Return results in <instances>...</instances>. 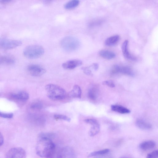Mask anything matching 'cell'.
I'll list each match as a JSON object with an SVG mask.
<instances>
[{
	"mask_svg": "<svg viewBox=\"0 0 158 158\" xmlns=\"http://www.w3.org/2000/svg\"><path fill=\"white\" fill-rule=\"evenodd\" d=\"M47 137H42L36 144V153L41 157L51 158L55 152V145L51 139Z\"/></svg>",
	"mask_w": 158,
	"mask_h": 158,
	"instance_id": "6da1fadb",
	"label": "cell"
},
{
	"mask_svg": "<svg viewBox=\"0 0 158 158\" xmlns=\"http://www.w3.org/2000/svg\"><path fill=\"white\" fill-rule=\"evenodd\" d=\"M45 89L48 97L53 100L63 99L66 95V91L62 88L56 85H48L45 86Z\"/></svg>",
	"mask_w": 158,
	"mask_h": 158,
	"instance_id": "7a4b0ae2",
	"label": "cell"
},
{
	"mask_svg": "<svg viewBox=\"0 0 158 158\" xmlns=\"http://www.w3.org/2000/svg\"><path fill=\"white\" fill-rule=\"evenodd\" d=\"M61 45L65 50L71 52L78 49L80 43L79 40L76 37L70 36L63 38L61 41Z\"/></svg>",
	"mask_w": 158,
	"mask_h": 158,
	"instance_id": "3957f363",
	"label": "cell"
},
{
	"mask_svg": "<svg viewBox=\"0 0 158 158\" xmlns=\"http://www.w3.org/2000/svg\"><path fill=\"white\" fill-rule=\"evenodd\" d=\"M44 52V49L41 46L33 45L26 47L24 50L23 53L26 58L34 59L41 57Z\"/></svg>",
	"mask_w": 158,
	"mask_h": 158,
	"instance_id": "277c9868",
	"label": "cell"
},
{
	"mask_svg": "<svg viewBox=\"0 0 158 158\" xmlns=\"http://www.w3.org/2000/svg\"><path fill=\"white\" fill-rule=\"evenodd\" d=\"M19 40L0 38V49L4 50H11L16 48L22 44Z\"/></svg>",
	"mask_w": 158,
	"mask_h": 158,
	"instance_id": "5b68a950",
	"label": "cell"
},
{
	"mask_svg": "<svg viewBox=\"0 0 158 158\" xmlns=\"http://www.w3.org/2000/svg\"><path fill=\"white\" fill-rule=\"evenodd\" d=\"M5 158H26V153L22 148L14 147L7 152Z\"/></svg>",
	"mask_w": 158,
	"mask_h": 158,
	"instance_id": "8992f818",
	"label": "cell"
},
{
	"mask_svg": "<svg viewBox=\"0 0 158 158\" xmlns=\"http://www.w3.org/2000/svg\"><path fill=\"white\" fill-rule=\"evenodd\" d=\"M111 72L113 75L121 73L131 76H134V73L131 68L127 66H120L118 65H114L111 68Z\"/></svg>",
	"mask_w": 158,
	"mask_h": 158,
	"instance_id": "52a82bcc",
	"label": "cell"
},
{
	"mask_svg": "<svg viewBox=\"0 0 158 158\" xmlns=\"http://www.w3.org/2000/svg\"><path fill=\"white\" fill-rule=\"evenodd\" d=\"M27 69L30 75L35 77H39L44 75L46 72L45 69L36 64H32L28 67Z\"/></svg>",
	"mask_w": 158,
	"mask_h": 158,
	"instance_id": "ba28073f",
	"label": "cell"
},
{
	"mask_svg": "<svg viewBox=\"0 0 158 158\" xmlns=\"http://www.w3.org/2000/svg\"><path fill=\"white\" fill-rule=\"evenodd\" d=\"M57 158H77L75 152L69 147H64L58 153Z\"/></svg>",
	"mask_w": 158,
	"mask_h": 158,
	"instance_id": "9c48e42d",
	"label": "cell"
},
{
	"mask_svg": "<svg viewBox=\"0 0 158 158\" xmlns=\"http://www.w3.org/2000/svg\"><path fill=\"white\" fill-rule=\"evenodd\" d=\"M82 61L78 59H73L69 60L63 63L62 65L63 68L66 69L72 70L81 65Z\"/></svg>",
	"mask_w": 158,
	"mask_h": 158,
	"instance_id": "30bf717a",
	"label": "cell"
},
{
	"mask_svg": "<svg viewBox=\"0 0 158 158\" xmlns=\"http://www.w3.org/2000/svg\"><path fill=\"white\" fill-rule=\"evenodd\" d=\"M128 41L126 40L125 41L122 45V53L125 57L128 60L135 61L136 60V59L130 53L128 50Z\"/></svg>",
	"mask_w": 158,
	"mask_h": 158,
	"instance_id": "8fae6325",
	"label": "cell"
},
{
	"mask_svg": "<svg viewBox=\"0 0 158 158\" xmlns=\"http://www.w3.org/2000/svg\"><path fill=\"white\" fill-rule=\"evenodd\" d=\"M156 146L155 142L153 141H148L143 142L139 145L141 149L147 151L153 149Z\"/></svg>",
	"mask_w": 158,
	"mask_h": 158,
	"instance_id": "7c38bea8",
	"label": "cell"
},
{
	"mask_svg": "<svg viewBox=\"0 0 158 158\" xmlns=\"http://www.w3.org/2000/svg\"><path fill=\"white\" fill-rule=\"evenodd\" d=\"M12 97L16 100L25 101L29 98V95L28 93L24 91H22L15 93L12 95Z\"/></svg>",
	"mask_w": 158,
	"mask_h": 158,
	"instance_id": "4fadbf2b",
	"label": "cell"
},
{
	"mask_svg": "<svg viewBox=\"0 0 158 158\" xmlns=\"http://www.w3.org/2000/svg\"><path fill=\"white\" fill-rule=\"evenodd\" d=\"M136 124L138 128L142 130H149L152 127V126L151 124L142 119H137Z\"/></svg>",
	"mask_w": 158,
	"mask_h": 158,
	"instance_id": "5bb4252c",
	"label": "cell"
},
{
	"mask_svg": "<svg viewBox=\"0 0 158 158\" xmlns=\"http://www.w3.org/2000/svg\"><path fill=\"white\" fill-rule=\"evenodd\" d=\"M101 57L107 59H111L116 57V54L113 52L106 50H103L99 52Z\"/></svg>",
	"mask_w": 158,
	"mask_h": 158,
	"instance_id": "9a60e30c",
	"label": "cell"
},
{
	"mask_svg": "<svg viewBox=\"0 0 158 158\" xmlns=\"http://www.w3.org/2000/svg\"><path fill=\"white\" fill-rule=\"evenodd\" d=\"M120 39L119 35H115L107 38L105 42V44L107 46H112L117 44Z\"/></svg>",
	"mask_w": 158,
	"mask_h": 158,
	"instance_id": "2e32d148",
	"label": "cell"
},
{
	"mask_svg": "<svg viewBox=\"0 0 158 158\" xmlns=\"http://www.w3.org/2000/svg\"><path fill=\"white\" fill-rule=\"evenodd\" d=\"M111 107L113 111L121 114H128L131 113V111L129 109L122 106L113 105Z\"/></svg>",
	"mask_w": 158,
	"mask_h": 158,
	"instance_id": "e0dca14e",
	"label": "cell"
},
{
	"mask_svg": "<svg viewBox=\"0 0 158 158\" xmlns=\"http://www.w3.org/2000/svg\"><path fill=\"white\" fill-rule=\"evenodd\" d=\"M82 90L78 85L74 86L70 93V95L72 97L80 98L82 96Z\"/></svg>",
	"mask_w": 158,
	"mask_h": 158,
	"instance_id": "ac0fdd59",
	"label": "cell"
},
{
	"mask_svg": "<svg viewBox=\"0 0 158 158\" xmlns=\"http://www.w3.org/2000/svg\"><path fill=\"white\" fill-rule=\"evenodd\" d=\"M91 125V126L89 131V134L90 136H94L99 133L100 129V125L98 122Z\"/></svg>",
	"mask_w": 158,
	"mask_h": 158,
	"instance_id": "d6986e66",
	"label": "cell"
},
{
	"mask_svg": "<svg viewBox=\"0 0 158 158\" xmlns=\"http://www.w3.org/2000/svg\"><path fill=\"white\" fill-rule=\"evenodd\" d=\"M88 96L89 98L92 100H96L98 96V90L95 87L90 88L88 90Z\"/></svg>",
	"mask_w": 158,
	"mask_h": 158,
	"instance_id": "ffe728a7",
	"label": "cell"
},
{
	"mask_svg": "<svg viewBox=\"0 0 158 158\" xmlns=\"http://www.w3.org/2000/svg\"><path fill=\"white\" fill-rule=\"evenodd\" d=\"M15 62L14 59L12 57L0 55V64H12Z\"/></svg>",
	"mask_w": 158,
	"mask_h": 158,
	"instance_id": "44dd1931",
	"label": "cell"
},
{
	"mask_svg": "<svg viewBox=\"0 0 158 158\" xmlns=\"http://www.w3.org/2000/svg\"><path fill=\"white\" fill-rule=\"evenodd\" d=\"M80 2L77 0H72L67 2L64 5V7L68 10H71L77 7L79 4Z\"/></svg>",
	"mask_w": 158,
	"mask_h": 158,
	"instance_id": "7402d4cb",
	"label": "cell"
},
{
	"mask_svg": "<svg viewBox=\"0 0 158 158\" xmlns=\"http://www.w3.org/2000/svg\"><path fill=\"white\" fill-rule=\"evenodd\" d=\"M110 151L108 149H105L97 151H95L90 153L88 155V157H96L98 156L104 155L109 153Z\"/></svg>",
	"mask_w": 158,
	"mask_h": 158,
	"instance_id": "603a6c76",
	"label": "cell"
},
{
	"mask_svg": "<svg viewBox=\"0 0 158 158\" xmlns=\"http://www.w3.org/2000/svg\"><path fill=\"white\" fill-rule=\"evenodd\" d=\"M103 22L101 19H95L91 21L89 23V26L90 27H93L100 25Z\"/></svg>",
	"mask_w": 158,
	"mask_h": 158,
	"instance_id": "cb8c5ba5",
	"label": "cell"
},
{
	"mask_svg": "<svg viewBox=\"0 0 158 158\" xmlns=\"http://www.w3.org/2000/svg\"><path fill=\"white\" fill-rule=\"evenodd\" d=\"M54 118L55 119H62L65 121H66L68 122H70L71 119L69 117L65 115L56 114L54 116Z\"/></svg>",
	"mask_w": 158,
	"mask_h": 158,
	"instance_id": "d4e9b609",
	"label": "cell"
},
{
	"mask_svg": "<svg viewBox=\"0 0 158 158\" xmlns=\"http://www.w3.org/2000/svg\"><path fill=\"white\" fill-rule=\"evenodd\" d=\"M30 107L33 109L39 110L43 108V106L41 102H37L33 103L31 105Z\"/></svg>",
	"mask_w": 158,
	"mask_h": 158,
	"instance_id": "484cf974",
	"label": "cell"
},
{
	"mask_svg": "<svg viewBox=\"0 0 158 158\" xmlns=\"http://www.w3.org/2000/svg\"><path fill=\"white\" fill-rule=\"evenodd\" d=\"M102 83L104 85H107L111 88H114L115 87L114 83L112 81H105Z\"/></svg>",
	"mask_w": 158,
	"mask_h": 158,
	"instance_id": "4316f807",
	"label": "cell"
},
{
	"mask_svg": "<svg viewBox=\"0 0 158 158\" xmlns=\"http://www.w3.org/2000/svg\"><path fill=\"white\" fill-rule=\"evenodd\" d=\"M158 151L157 150H155L148 154L146 158H158Z\"/></svg>",
	"mask_w": 158,
	"mask_h": 158,
	"instance_id": "83f0119b",
	"label": "cell"
},
{
	"mask_svg": "<svg viewBox=\"0 0 158 158\" xmlns=\"http://www.w3.org/2000/svg\"><path fill=\"white\" fill-rule=\"evenodd\" d=\"M13 115V113H5L0 112V117L5 118H12Z\"/></svg>",
	"mask_w": 158,
	"mask_h": 158,
	"instance_id": "f1b7e54d",
	"label": "cell"
},
{
	"mask_svg": "<svg viewBox=\"0 0 158 158\" xmlns=\"http://www.w3.org/2000/svg\"><path fill=\"white\" fill-rule=\"evenodd\" d=\"M84 73L88 76L92 75V72L91 70L88 68H82Z\"/></svg>",
	"mask_w": 158,
	"mask_h": 158,
	"instance_id": "f546056e",
	"label": "cell"
},
{
	"mask_svg": "<svg viewBox=\"0 0 158 158\" xmlns=\"http://www.w3.org/2000/svg\"><path fill=\"white\" fill-rule=\"evenodd\" d=\"M4 142V139L2 133L0 132V147L2 146Z\"/></svg>",
	"mask_w": 158,
	"mask_h": 158,
	"instance_id": "4dcf8cb0",
	"label": "cell"
},
{
	"mask_svg": "<svg viewBox=\"0 0 158 158\" xmlns=\"http://www.w3.org/2000/svg\"><path fill=\"white\" fill-rule=\"evenodd\" d=\"M91 67L95 70H97L99 68L98 64L96 63L93 64L91 66Z\"/></svg>",
	"mask_w": 158,
	"mask_h": 158,
	"instance_id": "1f68e13d",
	"label": "cell"
},
{
	"mask_svg": "<svg viewBox=\"0 0 158 158\" xmlns=\"http://www.w3.org/2000/svg\"><path fill=\"white\" fill-rule=\"evenodd\" d=\"M12 1H7V0H2V1H0V3L3 4H7L8 3H10Z\"/></svg>",
	"mask_w": 158,
	"mask_h": 158,
	"instance_id": "d6a6232c",
	"label": "cell"
},
{
	"mask_svg": "<svg viewBox=\"0 0 158 158\" xmlns=\"http://www.w3.org/2000/svg\"><path fill=\"white\" fill-rule=\"evenodd\" d=\"M121 158H129L126 157H122Z\"/></svg>",
	"mask_w": 158,
	"mask_h": 158,
	"instance_id": "836d02e7",
	"label": "cell"
}]
</instances>
